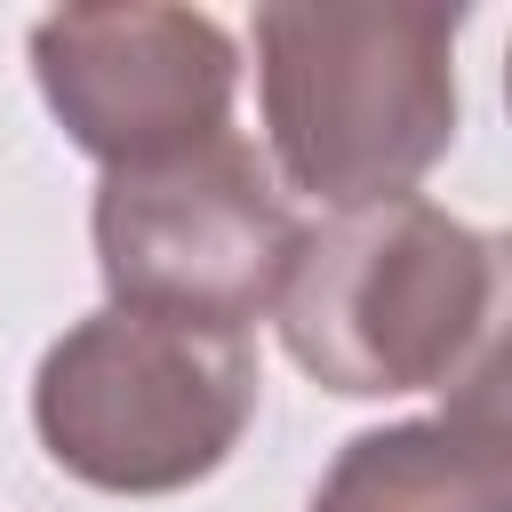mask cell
<instances>
[{
    "label": "cell",
    "mask_w": 512,
    "mask_h": 512,
    "mask_svg": "<svg viewBox=\"0 0 512 512\" xmlns=\"http://www.w3.org/2000/svg\"><path fill=\"white\" fill-rule=\"evenodd\" d=\"M272 320L288 360L344 400L456 384L488 360L496 240L416 192L344 208L296 240Z\"/></svg>",
    "instance_id": "obj_1"
},
{
    "label": "cell",
    "mask_w": 512,
    "mask_h": 512,
    "mask_svg": "<svg viewBox=\"0 0 512 512\" xmlns=\"http://www.w3.org/2000/svg\"><path fill=\"white\" fill-rule=\"evenodd\" d=\"M456 8H256L272 176L320 208L400 200L456 144Z\"/></svg>",
    "instance_id": "obj_2"
},
{
    "label": "cell",
    "mask_w": 512,
    "mask_h": 512,
    "mask_svg": "<svg viewBox=\"0 0 512 512\" xmlns=\"http://www.w3.org/2000/svg\"><path fill=\"white\" fill-rule=\"evenodd\" d=\"M256 344L160 312H88L32 376L40 448L104 496H176L208 480L256 416Z\"/></svg>",
    "instance_id": "obj_3"
},
{
    "label": "cell",
    "mask_w": 512,
    "mask_h": 512,
    "mask_svg": "<svg viewBox=\"0 0 512 512\" xmlns=\"http://www.w3.org/2000/svg\"><path fill=\"white\" fill-rule=\"evenodd\" d=\"M296 240L304 224L240 128L144 168H104L96 184V272L120 312L248 336V320L272 312Z\"/></svg>",
    "instance_id": "obj_4"
},
{
    "label": "cell",
    "mask_w": 512,
    "mask_h": 512,
    "mask_svg": "<svg viewBox=\"0 0 512 512\" xmlns=\"http://www.w3.org/2000/svg\"><path fill=\"white\" fill-rule=\"evenodd\" d=\"M32 80L104 168H144L232 128L240 56L192 8H56L32 24Z\"/></svg>",
    "instance_id": "obj_5"
},
{
    "label": "cell",
    "mask_w": 512,
    "mask_h": 512,
    "mask_svg": "<svg viewBox=\"0 0 512 512\" xmlns=\"http://www.w3.org/2000/svg\"><path fill=\"white\" fill-rule=\"evenodd\" d=\"M312 512H512V432L496 360H480L440 416L344 440L312 488Z\"/></svg>",
    "instance_id": "obj_6"
}]
</instances>
